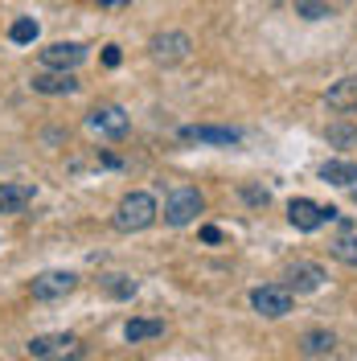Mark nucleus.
<instances>
[{
    "label": "nucleus",
    "instance_id": "a878e982",
    "mask_svg": "<svg viewBox=\"0 0 357 361\" xmlns=\"http://www.w3.org/2000/svg\"><path fill=\"white\" fill-rule=\"evenodd\" d=\"M95 4H99V8H107V13H119V8H128L132 0H95Z\"/></svg>",
    "mask_w": 357,
    "mask_h": 361
},
{
    "label": "nucleus",
    "instance_id": "f3484780",
    "mask_svg": "<svg viewBox=\"0 0 357 361\" xmlns=\"http://www.w3.org/2000/svg\"><path fill=\"white\" fill-rule=\"evenodd\" d=\"M333 349H337L333 333H308V337L300 341V353H308V357H329Z\"/></svg>",
    "mask_w": 357,
    "mask_h": 361
},
{
    "label": "nucleus",
    "instance_id": "b1692460",
    "mask_svg": "<svg viewBox=\"0 0 357 361\" xmlns=\"http://www.w3.org/2000/svg\"><path fill=\"white\" fill-rule=\"evenodd\" d=\"M123 62V54H119V45H103V66H119Z\"/></svg>",
    "mask_w": 357,
    "mask_h": 361
},
{
    "label": "nucleus",
    "instance_id": "dca6fc26",
    "mask_svg": "<svg viewBox=\"0 0 357 361\" xmlns=\"http://www.w3.org/2000/svg\"><path fill=\"white\" fill-rule=\"evenodd\" d=\"M164 333V320H128V329H123V337L132 341V345H140V341H152V337H160Z\"/></svg>",
    "mask_w": 357,
    "mask_h": 361
},
{
    "label": "nucleus",
    "instance_id": "f03ea898",
    "mask_svg": "<svg viewBox=\"0 0 357 361\" xmlns=\"http://www.w3.org/2000/svg\"><path fill=\"white\" fill-rule=\"evenodd\" d=\"M25 353L37 361H54V357H78L83 353V345L78 337H70V333H49V337H33L25 345Z\"/></svg>",
    "mask_w": 357,
    "mask_h": 361
},
{
    "label": "nucleus",
    "instance_id": "393cba45",
    "mask_svg": "<svg viewBox=\"0 0 357 361\" xmlns=\"http://www.w3.org/2000/svg\"><path fill=\"white\" fill-rule=\"evenodd\" d=\"M201 243H222V230L218 226H201Z\"/></svg>",
    "mask_w": 357,
    "mask_h": 361
},
{
    "label": "nucleus",
    "instance_id": "9b49d317",
    "mask_svg": "<svg viewBox=\"0 0 357 361\" xmlns=\"http://www.w3.org/2000/svg\"><path fill=\"white\" fill-rule=\"evenodd\" d=\"M33 90L37 94H74L78 90V78H74V70H49V74H37L33 78Z\"/></svg>",
    "mask_w": 357,
    "mask_h": 361
},
{
    "label": "nucleus",
    "instance_id": "4468645a",
    "mask_svg": "<svg viewBox=\"0 0 357 361\" xmlns=\"http://www.w3.org/2000/svg\"><path fill=\"white\" fill-rule=\"evenodd\" d=\"M329 107H333V111H357V74L353 78H341V82H337L333 90H329Z\"/></svg>",
    "mask_w": 357,
    "mask_h": 361
},
{
    "label": "nucleus",
    "instance_id": "ddd939ff",
    "mask_svg": "<svg viewBox=\"0 0 357 361\" xmlns=\"http://www.w3.org/2000/svg\"><path fill=\"white\" fill-rule=\"evenodd\" d=\"M33 202V185H0V214H25Z\"/></svg>",
    "mask_w": 357,
    "mask_h": 361
},
{
    "label": "nucleus",
    "instance_id": "aec40b11",
    "mask_svg": "<svg viewBox=\"0 0 357 361\" xmlns=\"http://www.w3.org/2000/svg\"><path fill=\"white\" fill-rule=\"evenodd\" d=\"M329 144L357 148V128H349V123H333V128H329Z\"/></svg>",
    "mask_w": 357,
    "mask_h": 361
},
{
    "label": "nucleus",
    "instance_id": "20e7f679",
    "mask_svg": "<svg viewBox=\"0 0 357 361\" xmlns=\"http://www.w3.org/2000/svg\"><path fill=\"white\" fill-rule=\"evenodd\" d=\"M90 132L95 135H107V140H123V135L132 132V119L123 107H115V103H103V107H95L90 111Z\"/></svg>",
    "mask_w": 357,
    "mask_h": 361
},
{
    "label": "nucleus",
    "instance_id": "423d86ee",
    "mask_svg": "<svg viewBox=\"0 0 357 361\" xmlns=\"http://www.w3.org/2000/svg\"><path fill=\"white\" fill-rule=\"evenodd\" d=\"M250 304H255V312L279 320V316L291 312V288H288V283H267V288H255V292H250Z\"/></svg>",
    "mask_w": 357,
    "mask_h": 361
},
{
    "label": "nucleus",
    "instance_id": "6e6552de",
    "mask_svg": "<svg viewBox=\"0 0 357 361\" xmlns=\"http://www.w3.org/2000/svg\"><path fill=\"white\" fill-rule=\"evenodd\" d=\"M83 58H87V45H78V42H54L42 49V66H49V70H74V66H83Z\"/></svg>",
    "mask_w": 357,
    "mask_h": 361
},
{
    "label": "nucleus",
    "instance_id": "bb28decb",
    "mask_svg": "<svg viewBox=\"0 0 357 361\" xmlns=\"http://www.w3.org/2000/svg\"><path fill=\"white\" fill-rule=\"evenodd\" d=\"M353 205H357V189H353Z\"/></svg>",
    "mask_w": 357,
    "mask_h": 361
},
{
    "label": "nucleus",
    "instance_id": "5701e85b",
    "mask_svg": "<svg viewBox=\"0 0 357 361\" xmlns=\"http://www.w3.org/2000/svg\"><path fill=\"white\" fill-rule=\"evenodd\" d=\"M243 197H246L250 205H267V202H271V193H267V189H255V185H246V189H243Z\"/></svg>",
    "mask_w": 357,
    "mask_h": 361
},
{
    "label": "nucleus",
    "instance_id": "1a4fd4ad",
    "mask_svg": "<svg viewBox=\"0 0 357 361\" xmlns=\"http://www.w3.org/2000/svg\"><path fill=\"white\" fill-rule=\"evenodd\" d=\"M284 283H288V288H291L296 295L316 292V288L325 283V267H320V263H304V259H300V263H291V267H288Z\"/></svg>",
    "mask_w": 357,
    "mask_h": 361
},
{
    "label": "nucleus",
    "instance_id": "2eb2a0df",
    "mask_svg": "<svg viewBox=\"0 0 357 361\" xmlns=\"http://www.w3.org/2000/svg\"><path fill=\"white\" fill-rule=\"evenodd\" d=\"M320 180L349 189V185L357 180V164H353V160H329V164H320Z\"/></svg>",
    "mask_w": 357,
    "mask_h": 361
},
{
    "label": "nucleus",
    "instance_id": "f8f14e48",
    "mask_svg": "<svg viewBox=\"0 0 357 361\" xmlns=\"http://www.w3.org/2000/svg\"><path fill=\"white\" fill-rule=\"evenodd\" d=\"M181 135L193 140V144H218V148H234V144L243 140L234 128H205V123H201V128H181Z\"/></svg>",
    "mask_w": 357,
    "mask_h": 361
},
{
    "label": "nucleus",
    "instance_id": "412c9836",
    "mask_svg": "<svg viewBox=\"0 0 357 361\" xmlns=\"http://www.w3.org/2000/svg\"><path fill=\"white\" fill-rule=\"evenodd\" d=\"M107 292H111L115 300H132L135 295V279H128V275H111V279H107Z\"/></svg>",
    "mask_w": 357,
    "mask_h": 361
},
{
    "label": "nucleus",
    "instance_id": "f257e3e1",
    "mask_svg": "<svg viewBox=\"0 0 357 361\" xmlns=\"http://www.w3.org/2000/svg\"><path fill=\"white\" fill-rule=\"evenodd\" d=\"M157 197L152 193H128L123 202L115 205V230L119 234H135V230H148V226L157 222Z\"/></svg>",
    "mask_w": 357,
    "mask_h": 361
},
{
    "label": "nucleus",
    "instance_id": "7ed1b4c3",
    "mask_svg": "<svg viewBox=\"0 0 357 361\" xmlns=\"http://www.w3.org/2000/svg\"><path fill=\"white\" fill-rule=\"evenodd\" d=\"M333 218H337L333 205H316V202H308V197H291V205H288V222L296 226V230H304V234L320 230V226L333 222Z\"/></svg>",
    "mask_w": 357,
    "mask_h": 361
},
{
    "label": "nucleus",
    "instance_id": "39448f33",
    "mask_svg": "<svg viewBox=\"0 0 357 361\" xmlns=\"http://www.w3.org/2000/svg\"><path fill=\"white\" fill-rule=\"evenodd\" d=\"M201 193L198 189H173L169 202H164V222L169 226H189L193 218L201 214Z\"/></svg>",
    "mask_w": 357,
    "mask_h": 361
},
{
    "label": "nucleus",
    "instance_id": "0eeeda50",
    "mask_svg": "<svg viewBox=\"0 0 357 361\" xmlns=\"http://www.w3.org/2000/svg\"><path fill=\"white\" fill-rule=\"evenodd\" d=\"M74 288H78V275H74V271H42V275L29 283L33 300H62V295H70Z\"/></svg>",
    "mask_w": 357,
    "mask_h": 361
},
{
    "label": "nucleus",
    "instance_id": "6ab92c4d",
    "mask_svg": "<svg viewBox=\"0 0 357 361\" xmlns=\"http://www.w3.org/2000/svg\"><path fill=\"white\" fill-rule=\"evenodd\" d=\"M8 37H13L17 45L33 42V37H37V21H33V17H21V21H13V29H8Z\"/></svg>",
    "mask_w": 357,
    "mask_h": 361
},
{
    "label": "nucleus",
    "instance_id": "a211bd4d",
    "mask_svg": "<svg viewBox=\"0 0 357 361\" xmlns=\"http://www.w3.org/2000/svg\"><path fill=\"white\" fill-rule=\"evenodd\" d=\"M333 259H341V263H345V267H357V238L353 234H345V238H337L333 247Z\"/></svg>",
    "mask_w": 357,
    "mask_h": 361
},
{
    "label": "nucleus",
    "instance_id": "4be33fe9",
    "mask_svg": "<svg viewBox=\"0 0 357 361\" xmlns=\"http://www.w3.org/2000/svg\"><path fill=\"white\" fill-rule=\"evenodd\" d=\"M300 13H304L308 21H320V17H329V4H325V0H300Z\"/></svg>",
    "mask_w": 357,
    "mask_h": 361
},
{
    "label": "nucleus",
    "instance_id": "9d476101",
    "mask_svg": "<svg viewBox=\"0 0 357 361\" xmlns=\"http://www.w3.org/2000/svg\"><path fill=\"white\" fill-rule=\"evenodd\" d=\"M189 49H193L189 33H160V37H152V58L157 62H181Z\"/></svg>",
    "mask_w": 357,
    "mask_h": 361
}]
</instances>
